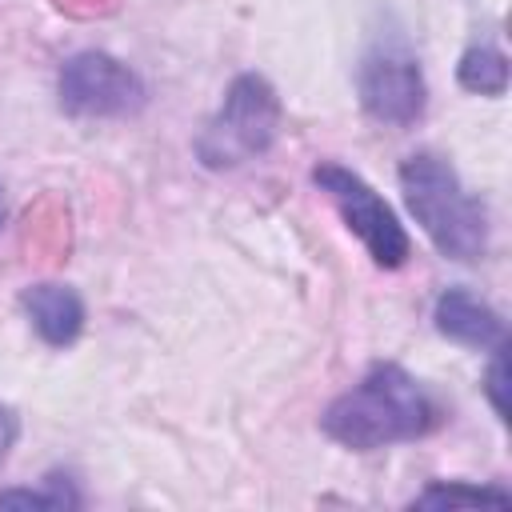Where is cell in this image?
I'll return each mask as SVG.
<instances>
[{"label":"cell","mask_w":512,"mask_h":512,"mask_svg":"<svg viewBox=\"0 0 512 512\" xmlns=\"http://www.w3.org/2000/svg\"><path fill=\"white\" fill-rule=\"evenodd\" d=\"M0 228H4V188H0Z\"/></svg>","instance_id":"obj_14"},{"label":"cell","mask_w":512,"mask_h":512,"mask_svg":"<svg viewBox=\"0 0 512 512\" xmlns=\"http://www.w3.org/2000/svg\"><path fill=\"white\" fill-rule=\"evenodd\" d=\"M56 96L68 116L108 120V116H128L144 104V80L124 60L88 48L60 64Z\"/></svg>","instance_id":"obj_6"},{"label":"cell","mask_w":512,"mask_h":512,"mask_svg":"<svg viewBox=\"0 0 512 512\" xmlns=\"http://www.w3.org/2000/svg\"><path fill=\"white\" fill-rule=\"evenodd\" d=\"M456 80H460L464 92L504 96L508 92V56L492 44H472L456 64Z\"/></svg>","instance_id":"obj_9"},{"label":"cell","mask_w":512,"mask_h":512,"mask_svg":"<svg viewBox=\"0 0 512 512\" xmlns=\"http://www.w3.org/2000/svg\"><path fill=\"white\" fill-rule=\"evenodd\" d=\"M356 92L372 120L388 128H408L424 116L428 84L420 72V60L400 36H380L356 68Z\"/></svg>","instance_id":"obj_5"},{"label":"cell","mask_w":512,"mask_h":512,"mask_svg":"<svg viewBox=\"0 0 512 512\" xmlns=\"http://www.w3.org/2000/svg\"><path fill=\"white\" fill-rule=\"evenodd\" d=\"M400 192L412 220L424 228L432 248L448 260L472 264L488 252V212L460 184L456 168L436 152H416L400 164Z\"/></svg>","instance_id":"obj_2"},{"label":"cell","mask_w":512,"mask_h":512,"mask_svg":"<svg viewBox=\"0 0 512 512\" xmlns=\"http://www.w3.org/2000/svg\"><path fill=\"white\" fill-rule=\"evenodd\" d=\"M16 436H20V416H16V408L0 404V464L8 460V452H12Z\"/></svg>","instance_id":"obj_13"},{"label":"cell","mask_w":512,"mask_h":512,"mask_svg":"<svg viewBox=\"0 0 512 512\" xmlns=\"http://www.w3.org/2000/svg\"><path fill=\"white\" fill-rule=\"evenodd\" d=\"M432 324L444 340L452 344H464V348H500L508 340V328L500 320V312L472 296L468 288H444L436 296V308H432Z\"/></svg>","instance_id":"obj_7"},{"label":"cell","mask_w":512,"mask_h":512,"mask_svg":"<svg viewBox=\"0 0 512 512\" xmlns=\"http://www.w3.org/2000/svg\"><path fill=\"white\" fill-rule=\"evenodd\" d=\"M312 184L336 204V212L344 216L348 232L368 248L376 268H400L412 252L404 224L396 220V212L388 208V200L352 168L336 164V160H320L312 168Z\"/></svg>","instance_id":"obj_4"},{"label":"cell","mask_w":512,"mask_h":512,"mask_svg":"<svg viewBox=\"0 0 512 512\" xmlns=\"http://www.w3.org/2000/svg\"><path fill=\"white\" fill-rule=\"evenodd\" d=\"M0 508H36V512H60V508H80V492L72 476L48 472L40 488H4Z\"/></svg>","instance_id":"obj_10"},{"label":"cell","mask_w":512,"mask_h":512,"mask_svg":"<svg viewBox=\"0 0 512 512\" xmlns=\"http://www.w3.org/2000/svg\"><path fill=\"white\" fill-rule=\"evenodd\" d=\"M280 136V96L260 72H240L196 136V160L212 172L264 156Z\"/></svg>","instance_id":"obj_3"},{"label":"cell","mask_w":512,"mask_h":512,"mask_svg":"<svg viewBox=\"0 0 512 512\" xmlns=\"http://www.w3.org/2000/svg\"><path fill=\"white\" fill-rule=\"evenodd\" d=\"M20 304L32 320V328H36V336L52 348H68L84 332V300L68 284H56V280L28 284L20 292Z\"/></svg>","instance_id":"obj_8"},{"label":"cell","mask_w":512,"mask_h":512,"mask_svg":"<svg viewBox=\"0 0 512 512\" xmlns=\"http://www.w3.org/2000/svg\"><path fill=\"white\" fill-rule=\"evenodd\" d=\"M480 504L508 508V504H512V492H504V488H476V484L448 480V484H428V488L412 500V508H480Z\"/></svg>","instance_id":"obj_11"},{"label":"cell","mask_w":512,"mask_h":512,"mask_svg":"<svg viewBox=\"0 0 512 512\" xmlns=\"http://www.w3.org/2000/svg\"><path fill=\"white\" fill-rule=\"evenodd\" d=\"M484 392H488V404L500 420H508V340L500 348H492V364L484 372Z\"/></svg>","instance_id":"obj_12"},{"label":"cell","mask_w":512,"mask_h":512,"mask_svg":"<svg viewBox=\"0 0 512 512\" xmlns=\"http://www.w3.org/2000/svg\"><path fill=\"white\" fill-rule=\"evenodd\" d=\"M436 424H440L436 400L400 364H372L360 376V384L340 392L320 416L324 436L352 452H376L388 444L420 440Z\"/></svg>","instance_id":"obj_1"}]
</instances>
